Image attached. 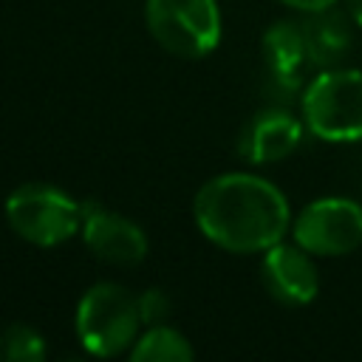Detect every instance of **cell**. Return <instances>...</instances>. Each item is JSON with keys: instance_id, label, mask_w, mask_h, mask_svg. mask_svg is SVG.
Returning a JSON list of instances; mask_svg holds the SVG:
<instances>
[{"instance_id": "2", "label": "cell", "mask_w": 362, "mask_h": 362, "mask_svg": "<svg viewBox=\"0 0 362 362\" xmlns=\"http://www.w3.org/2000/svg\"><path fill=\"white\" fill-rule=\"evenodd\" d=\"M74 325L88 354L119 356L139 339V297L122 283H96L79 297Z\"/></svg>"}, {"instance_id": "3", "label": "cell", "mask_w": 362, "mask_h": 362, "mask_svg": "<svg viewBox=\"0 0 362 362\" xmlns=\"http://www.w3.org/2000/svg\"><path fill=\"white\" fill-rule=\"evenodd\" d=\"M305 127L334 144L362 141V71L325 68L303 90Z\"/></svg>"}, {"instance_id": "16", "label": "cell", "mask_w": 362, "mask_h": 362, "mask_svg": "<svg viewBox=\"0 0 362 362\" xmlns=\"http://www.w3.org/2000/svg\"><path fill=\"white\" fill-rule=\"evenodd\" d=\"M348 11H351L354 23H359V25H362V0H348Z\"/></svg>"}, {"instance_id": "7", "label": "cell", "mask_w": 362, "mask_h": 362, "mask_svg": "<svg viewBox=\"0 0 362 362\" xmlns=\"http://www.w3.org/2000/svg\"><path fill=\"white\" fill-rule=\"evenodd\" d=\"M79 235L85 246L110 266H136L147 257V235L141 226L99 201H82Z\"/></svg>"}, {"instance_id": "11", "label": "cell", "mask_w": 362, "mask_h": 362, "mask_svg": "<svg viewBox=\"0 0 362 362\" xmlns=\"http://www.w3.org/2000/svg\"><path fill=\"white\" fill-rule=\"evenodd\" d=\"M300 25H303V37H305L308 62L317 65L320 71L337 68L351 54V45H354L351 23L334 6L305 11V20H300Z\"/></svg>"}, {"instance_id": "12", "label": "cell", "mask_w": 362, "mask_h": 362, "mask_svg": "<svg viewBox=\"0 0 362 362\" xmlns=\"http://www.w3.org/2000/svg\"><path fill=\"white\" fill-rule=\"evenodd\" d=\"M192 356L195 351L189 339L167 322L147 325V331L139 334V339L130 348L133 362H189Z\"/></svg>"}, {"instance_id": "8", "label": "cell", "mask_w": 362, "mask_h": 362, "mask_svg": "<svg viewBox=\"0 0 362 362\" xmlns=\"http://www.w3.org/2000/svg\"><path fill=\"white\" fill-rule=\"evenodd\" d=\"M260 280L266 291L283 305H308L320 291V274L311 252L291 243H274L263 252Z\"/></svg>"}, {"instance_id": "15", "label": "cell", "mask_w": 362, "mask_h": 362, "mask_svg": "<svg viewBox=\"0 0 362 362\" xmlns=\"http://www.w3.org/2000/svg\"><path fill=\"white\" fill-rule=\"evenodd\" d=\"M286 6H291V8H297V11H317V8H328V6H334L337 0H283Z\"/></svg>"}, {"instance_id": "4", "label": "cell", "mask_w": 362, "mask_h": 362, "mask_svg": "<svg viewBox=\"0 0 362 362\" xmlns=\"http://www.w3.org/2000/svg\"><path fill=\"white\" fill-rule=\"evenodd\" d=\"M6 221L25 243L54 249L79 232L82 204L54 184L28 181L6 198Z\"/></svg>"}, {"instance_id": "1", "label": "cell", "mask_w": 362, "mask_h": 362, "mask_svg": "<svg viewBox=\"0 0 362 362\" xmlns=\"http://www.w3.org/2000/svg\"><path fill=\"white\" fill-rule=\"evenodd\" d=\"M195 226L215 246L235 255L266 252L291 226L286 195L252 173H221L192 198Z\"/></svg>"}, {"instance_id": "9", "label": "cell", "mask_w": 362, "mask_h": 362, "mask_svg": "<svg viewBox=\"0 0 362 362\" xmlns=\"http://www.w3.org/2000/svg\"><path fill=\"white\" fill-rule=\"evenodd\" d=\"M263 62L269 71V88L274 96L288 99L303 85V65L308 62L303 25L297 20H277L263 31L260 40Z\"/></svg>"}, {"instance_id": "5", "label": "cell", "mask_w": 362, "mask_h": 362, "mask_svg": "<svg viewBox=\"0 0 362 362\" xmlns=\"http://www.w3.org/2000/svg\"><path fill=\"white\" fill-rule=\"evenodd\" d=\"M144 23L153 40L181 59H201L221 42L218 0H147Z\"/></svg>"}, {"instance_id": "13", "label": "cell", "mask_w": 362, "mask_h": 362, "mask_svg": "<svg viewBox=\"0 0 362 362\" xmlns=\"http://www.w3.org/2000/svg\"><path fill=\"white\" fill-rule=\"evenodd\" d=\"M48 348L37 328L14 322L0 331V362H40Z\"/></svg>"}, {"instance_id": "10", "label": "cell", "mask_w": 362, "mask_h": 362, "mask_svg": "<svg viewBox=\"0 0 362 362\" xmlns=\"http://www.w3.org/2000/svg\"><path fill=\"white\" fill-rule=\"evenodd\" d=\"M303 141V122L286 107H266L255 113L238 141V150L252 164H272L288 158Z\"/></svg>"}, {"instance_id": "6", "label": "cell", "mask_w": 362, "mask_h": 362, "mask_svg": "<svg viewBox=\"0 0 362 362\" xmlns=\"http://www.w3.org/2000/svg\"><path fill=\"white\" fill-rule=\"evenodd\" d=\"M294 243L320 257H342L362 246V204L339 195L311 201L291 223Z\"/></svg>"}, {"instance_id": "14", "label": "cell", "mask_w": 362, "mask_h": 362, "mask_svg": "<svg viewBox=\"0 0 362 362\" xmlns=\"http://www.w3.org/2000/svg\"><path fill=\"white\" fill-rule=\"evenodd\" d=\"M139 314H141V325H158L167 320L170 314V300L161 288H144L139 294Z\"/></svg>"}]
</instances>
